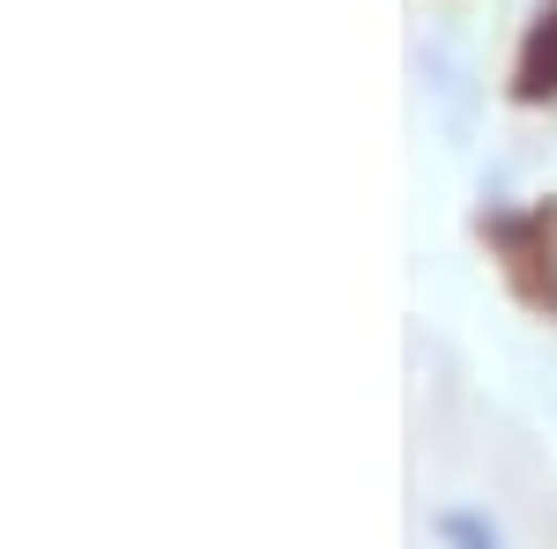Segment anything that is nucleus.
<instances>
[{"label": "nucleus", "mask_w": 557, "mask_h": 549, "mask_svg": "<svg viewBox=\"0 0 557 549\" xmlns=\"http://www.w3.org/2000/svg\"><path fill=\"white\" fill-rule=\"evenodd\" d=\"M557 89V0L543 8L535 38H528V60H520V97H550Z\"/></svg>", "instance_id": "f257e3e1"}, {"label": "nucleus", "mask_w": 557, "mask_h": 549, "mask_svg": "<svg viewBox=\"0 0 557 549\" xmlns=\"http://www.w3.org/2000/svg\"><path fill=\"white\" fill-rule=\"evenodd\" d=\"M446 542L454 549H498V535H491L475 512H446Z\"/></svg>", "instance_id": "f03ea898"}]
</instances>
